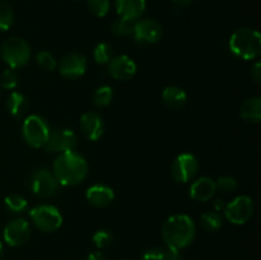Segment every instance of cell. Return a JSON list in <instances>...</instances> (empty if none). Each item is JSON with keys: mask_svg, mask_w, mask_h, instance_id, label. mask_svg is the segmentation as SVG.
Returning a JSON list of instances; mask_svg holds the SVG:
<instances>
[{"mask_svg": "<svg viewBox=\"0 0 261 260\" xmlns=\"http://www.w3.org/2000/svg\"><path fill=\"white\" fill-rule=\"evenodd\" d=\"M86 196L87 200L93 206L105 208V206H109L114 201L115 193L110 186L97 184V185H92L91 188L87 189Z\"/></svg>", "mask_w": 261, "mask_h": 260, "instance_id": "cell-17", "label": "cell"}, {"mask_svg": "<svg viewBox=\"0 0 261 260\" xmlns=\"http://www.w3.org/2000/svg\"><path fill=\"white\" fill-rule=\"evenodd\" d=\"M134 38L139 43H157L162 38V27L152 18H144L135 22Z\"/></svg>", "mask_w": 261, "mask_h": 260, "instance_id": "cell-12", "label": "cell"}, {"mask_svg": "<svg viewBox=\"0 0 261 260\" xmlns=\"http://www.w3.org/2000/svg\"><path fill=\"white\" fill-rule=\"evenodd\" d=\"M142 260H165V249L150 247L142 255Z\"/></svg>", "mask_w": 261, "mask_h": 260, "instance_id": "cell-33", "label": "cell"}, {"mask_svg": "<svg viewBox=\"0 0 261 260\" xmlns=\"http://www.w3.org/2000/svg\"><path fill=\"white\" fill-rule=\"evenodd\" d=\"M201 226L206 232H216L223 226V216L219 212H206L201 214Z\"/></svg>", "mask_w": 261, "mask_h": 260, "instance_id": "cell-22", "label": "cell"}, {"mask_svg": "<svg viewBox=\"0 0 261 260\" xmlns=\"http://www.w3.org/2000/svg\"><path fill=\"white\" fill-rule=\"evenodd\" d=\"M117 14L121 18L137 20L144 13L145 0H115Z\"/></svg>", "mask_w": 261, "mask_h": 260, "instance_id": "cell-18", "label": "cell"}, {"mask_svg": "<svg viewBox=\"0 0 261 260\" xmlns=\"http://www.w3.org/2000/svg\"><path fill=\"white\" fill-rule=\"evenodd\" d=\"M112 97H114V92H112L111 87L102 86L94 92L93 94V103L97 107H106L111 103Z\"/></svg>", "mask_w": 261, "mask_h": 260, "instance_id": "cell-25", "label": "cell"}, {"mask_svg": "<svg viewBox=\"0 0 261 260\" xmlns=\"http://www.w3.org/2000/svg\"><path fill=\"white\" fill-rule=\"evenodd\" d=\"M163 102L171 109H181L188 101V94L181 87L168 86L162 92Z\"/></svg>", "mask_w": 261, "mask_h": 260, "instance_id": "cell-20", "label": "cell"}, {"mask_svg": "<svg viewBox=\"0 0 261 260\" xmlns=\"http://www.w3.org/2000/svg\"><path fill=\"white\" fill-rule=\"evenodd\" d=\"M165 260H182V255H181L180 250L167 247L165 249Z\"/></svg>", "mask_w": 261, "mask_h": 260, "instance_id": "cell-34", "label": "cell"}, {"mask_svg": "<svg viewBox=\"0 0 261 260\" xmlns=\"http://www.w3.org/2000/svg\"><path fill=\"white\" fill-rule=\"evenodd\" d=\"M50 125L40 115H30L22 125V135L28 145L32 148L45 147L50 137Z\"/></svg>", "mask_w": 261, "mask_h": 260, "instance_id": "cell-4", "label": "cell"}, {"mask_svg": "<svg viewBox=\"0 0 261 260\" xmlns=\"http://www.w3.org/2000/svg\"><path fill=\"white\" fill-rule=\"evenodd\" d=\"M31 236V224L24 218H14L4 227L3 237L9 246L17 247L25 244Z\"/></svg>", "mask_w": 261, "mask_h": 260, "instance_id": "cell-11", "label": "cell"}, {"mask_svg": "<svg viewBox=\"0 0 261 260\" xmlns=\"http://www.w3.org/2000/svg\"><path fill=\"white\" fill-rule=\"evenodd\" d=\"M14 22V13L8 3L0 0V31H8Z\"/></svg>", "mask_w": 261, "mask_h": 260, "instance_id": "cell-26", "label": "cell"}, {"mask_svg": "<svg viewBox=\"0 0 261 260\" xmlns=\"http://www.w3.org/2000/svg\"><path fill=\"white\" fill-rule=\"evenodd\" d=\"M240 116L249 124H259L261 121V98L251 97L242 103Z\"/></svg>", "mask_w": 261, "mask_h": 260, "instance_id": "cell-19", "label": "cell"}, {"mask_svg": "<svg viewBox=\"0 0 261 260\" xmlns=\"http://www.w3.org/2000/svg\"><path fill=\"white\" fill-rule=\"evenodd\" d=\"M112 240H114V236H112L111 232L107 231V229H99V231H97L96 233L93 235V237H92V241H93L94 246L98 247V249H105V247H107L111 244Z\"/></svg>", "mask_w": 261, "mask_h": 260, "instance_id": "cell-30", "label": "cell"}, {"mask_svg": "<svg viewBox=\"0 0 261 260\" xmlns=\"http://www.w3.org/2000/svg\"><path fill=\"white\" fill-rule=\"evenodd\" d=\"M251 76L254 78V81L256 82L257 84L261 83V64L257 61L251 69Z\"/></svg>", "mask_w": 261, "mask_h": 260, "instance_id": "cell-35", "label": "cell"}, {"mask_svg": "<svg viewBox=\"0 0 261 260\" xmlns=\"http://www.w3.org/2000/svg\"><path fill=\"white\" fill-rule=\"evenodd\" d=\"M87 260H106L103 252L101 251H93L87 256Z\"/></svg>", "mask_w": 261, "mask_h": 260, "instance_id": "cell-37", "label": "cell"}, {"mask_svg": "<svg viewBox=\"0 0 261 260\" xmlns=\"http://www.w3.org/2000/svg\"><path fill=\"white\" fill-rule=\"evenodd\" d=\"M81 130L88 140H98L105 130L103 119L98 112H86L81 117Z\"/></svg>", "mask_w": 261, "mask_h": 260, "instance_id": "cell-15", "label": "cell"}, {"mask_svg": "<svg viewBox=\"0 0 261 260\" xmlns=\"http://www.w3.org/2000/svg\"><path fill=\"white\" fill-rule=\"evenodd\" d=\"M255 205L250 196L241 195L234 198L231 203H228L224 208V218L231 223L241 226L247 223L254 214Z\"/></svg>", "mask_w": 261, "mask_h": 260, "instance_id": "cell-8", "label": "cell"}, {"mask_svg": "<svg viewBox=\"0 0 261 260\" xmlns=\"http://www.w3.org/2000/svg\"><path fill=\"white\" fill-rule=\"evenodd\" d=\"M93 58L94 60H96V63L101 64V65L109 64V61L114 58V56H112L111 46L106 42H99L98 45L94 47Z\"/></svg>", "mask_w": 261, "mask_h": 260, "instance_id": "cell-27", "label": "cell"}, {"mask_svg": "<svg viewBox=\"0 0 261 260\" xmlns=\"http://www.w3.org/2000/svg\"><path fill=\"white\" fill-rule=\"evenodd\" d=\"M216 183L217 190H221L223 193H232L237 188V180L232 176H221Z\"/></svg>", "mask_w": 261, "mask_h": 260, "instance_id": "cell-32", "label": "cell"}, {"mask_svg": "<svg viewBox=\"0 0 261 260\" xmlns=\"http://www.w3.org/2000/svg\"><path fill=\"white\" fill-rule=\"evenodd\" d=\"M18 82H19V76H18V73L14 69L9 68L3 71L2 86L5 89H14L18 86Z\"/></svg>", "mask_w": 261, "mask_h": 260, "instance_id": "cell-31", "label": "cell"}, {"mask_svg": "<svg viewBox=\"0 0 261 260\" xmlns=\"http://www.w3.org/2000/svg\"><path fill=\"white\" fill-rule=\"evenodd\" d=\"M76 143H78V140H76V135L73 130L56 129L50 133V137L45 144V148L48 153L61 154V153L75 149Z\"/></svg>", "mask_w": 261, "mask_h": 260, "instance_id": "cell-10", "label": "cell"}, {"mask_svg": "<svg viewBox=\"0 0 261 260\" xmlns=\"http://www.w3.org/2000/svg\"><path fill=\"white\" fill-rule=\"evenodd\" d=\"M89 10L96 17H105L110 10V0H87Z\"/></svg>", "mask_w": 261, "mask_h": 260, "instance_id": "cell-29", "label": "cell"}, {"mask_svg": "<svg viewBox=\"0 0 261 260\" xmlns=\"http://www.w3.org/2000/svg\"><path fill=\"white\" fill-rule=\"evenodd\" d=\"M28 185L31 191L38 198H50L58 193L60 184L47 168H37L31 173Z\"/></svg>", "mask_w": 261, "mask_h": 260, "instance_id": "cell-7", "label": "cell"}, {"mask_svg": "<svg viewBox=\"0 0 261 260\" xmlns=\"http://www.w3.org/2000/svg\"><path fill=\"white\" fill-rule=\"evenodd\" d=\"M199 161L191 153H181L171 166V176L173 181L178 184H185L193 180L194 176L198 173Z\"/></svg>", "mask_w": 261, "mask_h": 260, "instance_id": "cell-9", "label": "cell"}, {"mask_svg": "<svg viewBox=\"0 0 261 260\" xmlns=\"http://www.w3.org/2000/svg\"><path fill=\"white\" fill-rule=\"evenodd\" d=\"M2 58L12 69L23 68L31 59V47L20 37H9L2 46Z\"/></svg>", "mask_w": 261, "mask_h": 260, "instance_id": "cell-5", "label": "cell"}, {"mask_svg": "<svg viewBox=\"0 0 261 260\" xmlns=\"http://www.w3.org/2000/svg\"><path fill=\"white\" fill-rule=\"evenodd\" d=\"M216 183L211 177H199L194 181L189 189V195L195 201H208L216 194Z\"/></svg>", "mask_w": 261, "mask_h": 260, "instance_id": "cell-16", "label": "cell"}, {"mask_svg": "<svg viewBox=\"0 0 261 260\" xmlns=\"http://www.w3.org/2000/svg\"><path fill=\"white\" fill-rule=\"evenodd\" d=\"M36 61H37L38 66H40L41 69L47 71L55 70L56 65H58L55 58H54L50 53H47V51H40V53L36 55Z\"/></svg>", "mask_w": 261, "mask_h": 260, "instance_id": "cell-28", "label": "cell"}, {"mask_svg": "<svg viewBox=\"0 0 261 260\" xmlns=\"http://www.w3.org/2000/svg\"><path fill=\"white\" fill-rule=\"evenodd\" d=\"M4 204L10 213L15 214L23 213L28 208V203L25 200V198H23L19 194H10V195H8L4 199Z\"/></svg>", "mask_w": 261, "mask_h": 260, "instance_id": "cell-23", "label": "cell"}, {"mask_svg": "<svg viewBox=\"0 0 261 260\" xmlns=\"http://www.w3.org/2000/svg\"><path fill=\"white\" fill-rule=\"evenodd\" d=\"M7 109L12 116L20 119L24 116V114L28 110V99L27 97L19 92H13L10 96L8 97L7 101Z\"/></svg>", "mask_w": 261, "mask_h": 260, "instance_id": "cell-21", "label": "cell"}, {"mask_svg": "<svg viewBox=\"0 0 261 260\" xmlns=\"http://www.w3.org/2000/svg\"><path fill=\"white\" fill-rule=\"evenodd\" d=\"M3 254H4V247H3V244L0 242V260H2Z\"/></svg>", "mask_w": 261, "mask_h": 260, "instance_id": "cell-39", "label": "cell"}, {"mask_svg": "<svg viewBox=\"0 0 261 260\" xmlns=\"http://www.w3.org/2000/svg\"><path fill=\"white\" fill-rule=\"evenodd\" d=\"M226 205H227V204H226V201L223 200V199H217V200H214V203H213L214 211L219 212V213L224 211Z\"/></svg>", "mask_w": 261, "mask_h": 260, "instance_id": "cell-36", "label": "cell"}, {"mask_svg": "<svg viewBox=\"0 0 261 260\" xmlns=\"http://www.w3.org/2000/svg\"><path fill=\"white\" fill-rule=\"evenodd\" d=\"M135 22L137 20L127 19V18H121L115 20L111 25V32L115 36H127L133 35L135 27Z\"/></svg>", "mask_w": 261, "mask_h": 260, "instance_id": "cell-24", "label": "cell"}, {"mask_svg": "<svg viewBox=\"0 0 261 260\" xmlns=\"http://www.w3.org/2000/svg\"><path fill=\"white\" fill-rule=\"evenodd\" d=\"M53 173L60 185L75 186L87 177L88 163L83 155L74 150L61 153L54 161Z\"/></svg>", "mask_w": 261, "mask_h": 260, "instance_id": "cell-1", "label": "cell"}, {"mask_svg": "<svg viewBox=\"0 0 261 260\" xmlns=\"http://www.w3.org/2000/svg\"><path fill=\"white\" fill-rule=\"evenodd\" d=\"M87 59L79 53L68 54L61 59L59 64V71L66 79H78L86 73Z\"/></svg>", "mask_w": 261, "mask_h": 260, "instance_id": "cell-13", "label": "cell"}, {"mask_svg": "<svg viewBox=\"0 0 261 260\" xmlns=\"http://www.w3.org/2000/svg\"><path fill=\"white\" fill-rule=\"evenodd\" d=\"M30 218L36 228L46 233L56 231L63 224V216L60 211L56 206L47 205V204H42L31 209Z\"/></svg>", "mask_w": 261, "mask_h": 260, "instance_id": "cell-6", "label": "cell"}, {"mask_svg": "<svg viewBox=\"0 0 261 260\" xmlns=\"http://www.w3.org/2000/svg\"><path fill=\"white\" fill-rule=\"evenodd\" d=\"M229 50L244 60H254L261 54V36L252 28H240L229 38Z\"/></svg>", "mask_w": 261, "mask_h": 260, "instance_id": "cell-3", "label": "cell"}, {"mask_svg": "<svg viewBox=\"0 0 261 260\" xmlns=\"http://www.w3.org/2000/svg\"><path fill=\"white\" fill-rule=\"evenodd\" d=\"M109 74L117 81H129L137 73V64L126 55H119L109 61Z\"/></svg>", "mask_w": 261, "mask_h": 260, "instance_id": "cell-14", "label": "cell"}, {"mask_svg": "<svg viewBox=\"0 0 261 260\" xmlns=\"http://www.w3.org/2000/svg\"><path fill=\"white\" fill-rule=\"evenodd\" d=\"M196 227L193 219L186 214H173L162 226V239L167 247L182 250L194 241Z\"/></svg>", "mask_w": 261, "mask_h": 260, "instance_id": "cell-2", "label": "cell"}, {"mask_svg": "<svg viewBox=\"0 0 261 260\" xmlns=\"http://www.w3.org/2000/svg\"><path fill=\"white\" fill-rule=\"evenodd\" d=\"M173 2L177 5H180V7H188V5H190L194 0H173Z\"/></svg>", "mask_w": 261, "mask_h": 260, "instance_id": "cell-38", "label": "cell"}]
</instances>
